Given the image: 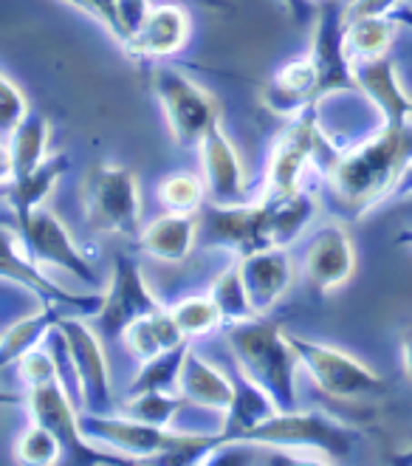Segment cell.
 <instances>
[{
    "mask_svg": "<svg viewBox=\"0 0 412 466\" xmlns=\"http://www.w3.org/2000/svg\"><path fill=\"white\" fill-rule=\"evenodd\" d=\"M412 164V125L384 122L359 147L327 164L334 201L347 215H362L393 198V189Z\"/></svg>",
    "mask_w": 412,
    "mask_h": 466,
    "instance_id": "1",
    "label": "cell"
},
{
    "mask_svg": "<svg viewBox=\"0 0 412 466\" xmlns=\"http://www.w3.org/2000/svg\"><path fill=\"white\" fill-rule=\"evenodd\" d=\"M224 331L235 365L271 396L280 413L296 410L294 368L299 365V360L286 337V328L260 314L237 325H226Z\"/></svg>",
    "mask_w": 412,
    "mask_h": 466,
    "instance_id": "2",
    "label": "cell"
},
{
    "mask_svg": "<svg viewBox=\"0 0 412 466\" xmlns=\"http://www.w3.org/2000/svg\"><path fill=\"white\" fill-rule=\"evenodd\" d=\"M362 432L353 430L342 421H334L331 416L317 413H277L268 421H263L257 430H252L243 441H252L255 447H271L283 452H314L325 463L350 458L353 447L359 444Z\"/></svg>",
    "mask_w": 412,
    "mask_h": 466,
    "instance_id": "3",
    "label": "cell"
},
{
    "mask_svg": "<svg viewBox=\"0 0 412 466\" xmlns=\"http://www.w3.org/2000/svg\"><path fill=\"white\" fill-rule=\"evenodd\" d=\"M147 71H150V88L161 105L164 122H167L176 145L178 147L201 145L204 136L221 122V107H217L215 96L176 66L156 63L147 66Z\"/></svg>",
    "mask_w": 412,
    "mask_h": 466,
    "instance_id": "4",
    "label": "cell"
},
{
    "mask_svg": "<svg viewBox=\"0 0 412 466\" xmlns=\"http://www.w3.org/2000/svg\"><path fill=\"white\" fill-rule=\"evenodd\" d=\"M85 224L99 235L139 238L142 232V198L139 178L122 164L99 161L88 170L85 189Z\"/></svg>",
    "mask_w": 412,
    "mask_h": 466,
    "instance_id": "5",
    "label": "cell"
},
{
    "mask_svg": "<svg viewBox=\"0 0 412 466\" xmlns=\"http://www.w3.org/2000/svg\"><path fill=\"white\" fill-rule=\"evenodd\" d=\"M299 365L308 370V376L317 381V388L334 399L350 401V399H365V396H378L387 390L384 381L373 368H367L362 360L345 353L342 348L322 345L314 339H306L299 334L286 331Z\"/></svg>",
    "mask_w": 412,
    "mask_h": 466,
    "instance_id": "6",
    "label": "cell"
},
{
    "mask_svg": "<svg viewBox=\"0 0 412 466\" xmlns=\"http://www.w3.org/2000/svg\"><path fill=\"white\" fill-rule=\"evenodd\" d=\"M25 407H29L32 421L43 424L45 430H51L54 435L60 438L63 444V458L68 463H125L119 452H102L96 450L85 432H82L79 424V413L65 393V381L63 376L45 379L40 385L25 388Z\"/></svg>",
    "mask_w": 412,
    "mask_h": 466,
    "instance_id": "7",
    "label": "cell"
},
{
    "mask_svg": "<svg viewBox=\"0 0 412 466\" xmlns=\"http://www.w3.org/2000/svg\"><path fill=\"white\" fill-rule=\"evenodd\" d=\"M57 328L63 331L65 345H68L79 410L91 416L116 413V401L111 390V370H107L102 337L96 334V328L76 317H63Z\"/></svg>",
    "mask_w": 412,
    "mask_h": 466,
    "instance_id": "8",
    "label": "cell"
},
{
    "mask_svg": "<svg viewBox=\"0 0 412 466\" xmlns=\"http://www.w3.org/2000/svg\"><path fill=\"white\" fill-rule=\"evenodd\" d=\"M311 60L317 66L314 102L334 91H359L356 66L347 51V6H339L337 0H327L317 9Z\"/></svg>",
    "mask_w": 412,
    "mask_h": 466,
    "instance_id": "9",
    "label": "cell"
},
{
    "mask_svg": "<svg viewBox=\"0 0 412 466\" xmlns=\"http://www.w3.org/2000/svg\"><path fill=\"white\" fill-rule=\"evenodd\" d=\"M164 309L145 283L142 266L127 255H116L111 289L105 291V306L94 317V328L102 339H122L127 328L153 311Z\"/></svg>",
    "mask_w": 412,
    "mask_h": 466,
    "instance_id": "10",
    "label": "cell"
},
{
    "mask_svg": "<svg viewBox=\"0 0 412 466\" xmlns=\"http://www.w3.org/2000/svg\"><path fill=\"white\" fill-rule=\"evenodd\" d=\"M317 105L302 107L294 116V122L283 130V136L274 142L268 167H266V198H280L291 196L299 189V178L317 158L322 136L317 125Z\"/></svg>",
    "mask_w": 412,
    "mask_h": 466,
    "instance_id": "11",
    "label": "cell"
},
{
    "mask_svg": "<svg viewBox=\"0 0 412 466\" xmlns=\"http://www.w3.org/2000/svg\"><path fill=\"white\" fill-rule=\"evenodd\" d=\"M17 232L37 266H57L82 283H96V268L79 252L71 232L51 209H35L29 218L17 221Z\"/></svg>",
    "mask_w": 412,
    "mask_h": 466,
    "instance_id": "12",
    "label": "cell"
},
{
    "mask_svg": "<svg viewBox=\"0 0 412 466\" xmlns=\"http://www.w3.org/2000/svg\"><path fill=\"white\" fill-rule=\"evenodd\" d=\"M201 235L204 246L212 249H229L237 258L252 255L260 249H271L268 238V215L266 204H235V207H221V204H206L201 207Z\"/></svg>",
    "mask_w": 412,
    "mask_h": 466,
    "instance_id": "13",
    "label": "cell"
},
{
    "mask_svg": "<svg viewBox=\"0 0 412 466\" xmlns=\"http://www.w3.org/2000/svg\"><path fill=\"white\" fill-rule=\"evenodd\" d=\"M79 424L88 441H99L125 458L153 461V463H158L161 455L170 452L178 435L170 432L167 427H153L125 413H105V416L79 413Z\"/></svg>",
    "mask_w": 412,
    "mask_h": 466,
    "instance_id": "14",
    "label": "cell"
},
{
    "mask_svg": "<svg viewBox=\"0 0 412 466\" xmlns=\"http://www.w3.org/2000/svg\"><path fill=\"white\" fill-rule=\"evenodd\" d=\"M302 271L311 294H331L353 278L356 249L342 224H325L311 235L302 255Z\"/></svg>",
    "mask_w": 412,
    "mask_h": 466,
    "instance_id": "15",
    "label": "cell"
},
{
    "mask_svg": "<svg viewBox=\"0 0 412 466\" xmlns=\"http://www.w3.org/2000/svg\"><path fill=\"white\" fill-rule=\"evenodd\" d=\"M4 278L15 280L29 289L40 303H51L60 309H74L76 314L96 317L105 306V294H74L68 289H60L57 283L45 280L40 266L29 258L25 246L20 240V232L6 229V258H4Z\"/></svg>",
    "mask_w": 412,
    "mask_h": 466,
    "instance_id": "16",
    "label": "cell"
},
{
    "mask_svg": "<svg viewBox=\"0 0 412 466\" xmlns=\"http://www.w3.org/2000/svg\"><path fill=\"white\" fill-rule=\"evenodd\" d=\"M192 37V17L178 4H156L142 32L127 43V54L142 66L164 63L178 54Z\"/></svg>",
    "mask_w": 412,
    "mask_h": 466,
    "instance_id": "17",
    "label": "cell"
},
{
    "mask_svg": "<svg viewBox=\"0 0 412 466\" xmlns=\"http://www.w3.org/2000/svg\"><path fill=\"white\" fill-rule=\"evenodd\" d=\"M201 161L206 173V198L221 207L246 204L249 193H246V173L243 161L232 145V139L224 133L221 122H217L201 142Z\"/></svg>",
    "mask_w": 412,
    "mask_h": 466,
    "instance_id": "18",
    "label": "cell"
},
{
    "mask_svg": "<svg viewBox=\"0 0 412 466\" xmlns=\"http://www.w3.org/2000/svg\"><path fill=\"white\" fill-rule=\"evenodd\" d=\"M237 263H240L246 291H249V299L257 314L271 311L294 283V266L283 246H271V249L243 255L237 258Z\"/></svg>",
    "mask_w": 412,
    "mask_h": 466,
    "instance_id": "19",
    "label": "cell"
},
{
    "mask_svg": "<svg viewBox=\"0 0 412 466\" xmlns=\"http://www.w3.org/2000/svg\"><path fill=\"white\" fill-rule=\"evenodd\" d=\"M201 232V218L186 212H167L156 218L150 227H145L136 238L139 252L164 260V263H181L196 249Z\"/></svg>",
    "mask_w": 412,
    "mask_h": 466,
    "instance_id": "20",
    "label": "cell"
},
{
    "mask_svg": "<svg viewBox=\"0 0 412 466\" xmlns=\"http://www.w3.org/2000/svg\"><path fill=\"white\" fill-rule=\"evenodd\" d=\"M178 393L206 413L226 416L235 401V379H226L215 365H209L198 350L192 348L186 353V362L181 370V385Z\"/></svg>",
    "mask_w": 412,
    "mask_h": 466,
    "instance_id": "21",
    "label": "cell"
},
{
    "mask_svg": "<svg viewBox=\"0 0 412 466\" xmlns=\"http://www.w3.org/2000/svg\"><path fill=\"white\" fill-rule=\"evenodd\" d=\"M356 66V79H359V91L373 99V105L381 111L384 122L393 125H404L409 122V96L401 91L398 76H396V66L393 60L384 54V57L376 60H362L353 63Z\"/></svg>",
    "mask_w": 412,
    "mask_h": 466,
    "instance_id": "22",
    "label": "cell"
},
{
    "mask_svg": "<svg viewBox=\"0 0 412 466\" xmlns=\"http://www.w3.org/2000/svg\"><path fill=\"white\" fill-rule=\"evenodd\" d=\"M314 91H317V66L311 60V54H306V57L288 60L286 66L274 71L266 91V105L274 114L296 116L302 107L317 105Z\"/></svg>",
    "mask_w": 412,
    "mask_h": 466,
    "instance_id": "23",
    "label": "cell"
},
{
    "mask_svg": "<svg viewBox=\"0 0 412 466\" xmlns=\"http://www.w3.org/2000/svg\"><path fill=\"white\" fill-rule=\"evenodd\" d=\"M48 139H51V127H48V119H43L40 114H29L12 133H6L4 184L37 170L48 158Z\"/></svg>",
    "mask_w": 412,
    "mask_h": 466,
    "instance_id": "24",
    "label": "cell"
},
{
    "mask_svg": "<svg viewBox=\"0 0 412 466\" xmlns=\"http://www.w3.org/2000/svg\"><path fill=\"white\" fill-rule=\"evenodd\" d=\"M232 379H235V401L229 407V413L224 416L226 419L224 432L232 438V441H243L252 430H257L271 416H277L280 410L271 401V396L260 385H255L240 368H235Z\"/></svg>",
    "mask_w": 412,
    "mask_h": 466,
    "instance_id": "25",
    "label": "cell"
},
{
    "mask_svg": "<svg viewBox=\"0 0 412 466\" xmlns=\"http://www.w3.org/2000/svg\"><path fill=\"white\" fill-rule=\"evenodd\" d=\"M122 342L130 350L133 360L147 362V360H153V356L186 342V337L181 334V328L173 319L170 309H158V311H153V314H147L142 319H136L125 331Z\"/></svg>",
    "mask_w": 412,
    "mask_h": 466,
    "instance_id": "26",
    "label": "cell"
},
{
    "mask_svg": "<svg viewBox=\"0 0 412 466\" xmlns=\"http://www.w3.org/2000/svg\"><path fill=\"white\" fill-rule=\"evenodd\" d=\"M68 164L71 161L65 153L48 156L37 170L6 184V198L17 215V221H23V218H29L35 209H40V204L51 196V189L57 187V181L65 176Z\"/></svg>",
    "mask_w": 412,
    "mask_h": 466,
    "instance_id": "27",
    "label": "cell"
},
{
    "mask_svg": "<svg viewBox=\"0 0 412 466\" xmlns=\"http://www.w3.org/2000/svg\"><path fill=\"white\" fill-rule=\"evenodd\" d=\"M266 215H268V238L271 246H286L294 243L302 232L308 229V224L314 221L317 212V201L306 189H296L291 196H280V198H266Z\"/></svg>",
    "mask_w": 412,
    "mask_h": 466,
    "instance_id": "28",
    "label": "cell"
},
{
    "mask_svg": "<svg viewBox=\"0 0 412 466\" xmlns=\"http://www.w3.org/2000/svg\"><path fill=\"white\" fill-rule=\"evenodd\" d=\"M60 319H63L60 306L43 303V309L37 314L15 322L9 331L4 334V345H0V362H4V368L20 362L25 353L37 350L51 337L54 328L60 325Z\"/></svg>",
    "mask_w": 412,
    "mask_h": 466,
    "instance_id": "29",
    "label": "cell"
},
{
    "mask_svg": "<svg viewBox=\"0 0 412 466\" xmlns=\"http://www.w3.org/2000/svg\"><path fill=\"white\" fill-rule=\"evenodd\" d=\"M398 25L401 23L393 15H365L347 20V51L353 63L384 57L398 35Z\"/></svg>",
    "mask_w": 412,
    "mask_h": 466,
    "instance_id": "30",
    "label": "cell"
},
{
    "mask_svg": "<svg viewBox=\"0 0 412 466\" xmlns=\"http://www.w3.org/2000/svg\"><path fill=\"white\" fill-rule=\"evenodd\" d=\"M192 350V342H181L170 350H164L153 360L142 362V370L130 381L127 396H139V393H178L181 385V370L186 362V353Z\"/></svg>",
    "mask_w": 412,
    "mask_h": 466,
    "instance_id": "31",
    "label": "cell"
},
{
    "mask_svg": "<svg viewBox=\"0 0 412 466\" xmlns=\"http://www.w3.org/2000/svg\"><path fill=\"white\" fill-rule=\"evenodd\" d=\"M209 297L215 299L217 311L224 317V328L226 325H237L252 317H260L249 299V291H246L243 274H240V263L235 260L232 266H226L221 274L215 278V283L209 286Z\"/></svg>",
    "mask_w": 412,
    "mask_h": 466,
    "instance_id": "32",
    "label": "cell"
},
{
    "mask_svg": "<svg viewBox=\"0 0 412 466\" xmlns=\"http://www.w3.org/2000/svg\"><path fill=\"white\" fill-rule=\"evenodd\" d=\"M173 319L178 322L181 334L186 339H201L209 337L217 328H224V317L217 311L215 299L209 294H196V297H184L170 309Z\"/></svg>",
    "mask_w": 412,
    "mask_h": 466,
    "instance_id": "33",
    "label": "cell"
},
{
    "mask_svg": "<svg viewBox=\"0 0 412 466\" xmlns=\"http://www.w3.org/2000/svg\"><path fill=\"white\" fill-rule=\"evenodd\" d=\"M186 404L181 393H139L125 399L122 413L153 427H170Z\"/></svg>",
    "mask_w": 412,
    "mask_h": 466,
    "instance_id": "34",
    "label": "cell"
},
{
    "mask_svg": "<svg viewBox=\"0 0 412 466\" xmlns=\"http://www.w3.org/2000/svg\"><path fill=\"white\" fill-rule=\"evenodd\" d=\"M206 184L192 173H170L158 181V201L167 212L198 215L204 207Z\"/></svg>",
    "mask_w": 412,
    "mask_h": 466,
    "instance_id": "35",
    "label": "cell"
},
{
    "mask_svg": "<svg viewBox=\"0 0 412 466\" xmlns=\"http://www.w3.org/2000/svg\"><path fill=\"white\" fill-rule=\"evenodd\" d=\"M15 458L20 463H32V466H51V463H57L63 458V444L51 430L32 421L17 438Z\"/></svg>",
    "mask_w": 412,
    "mask_h": 466,
    "instance_id": "36",
    "label": "cell"
},
{
    "mask_svg": "<svg viewBox=\"0 0 412 466\" xmlns=\"http://www.w3.org/2000/svg\"><path fill=\"white\" fill-rule=\"evenodd\" d=\"M25 116H29L25 94L15 86L9 74H4L0 76V119H4V133H12Z\"/></svg>",
    "mask_w": 412,
    "mask_h": 466,
    "instance_id": "37",
    "label": "cell"
},
{
    "mask_svg": "<svg viewBox=\"0 0 412 466\" xmlns=\"http://www.w3.org/2000/svg\"><path fill=\"white\" fill-rule=\"evenodd\" d=\"M150 12H153L150 0H119L116 15H119V29H122V40H119L122 48H127V43L142 32Z\"/></svg>",
    "mask_w": 412,
    "mask_h": 466,
    "instance_id": "38",
    "label": "cell"
},
{
    "mask_svg": "<svg viewBox=\"0 0 412 466\" xmlns=\"http://www.w3.org/2000/svg\"><path fill=\"white\" fill-rule=\"evenodd\" d=\"M91 9H94V20H99L111 37L119 43L122 40V29H119V15H116V4L119 0H88Z\"/></svg>",
    "mask_w": 412,
    "mask_h": 466,
    "instance_id": "39",
    "label": "cell"
},
{
    "mask_svg": "<svg viewBox=\"0 0 412 466\" xmlns=\"http://www.w3.org/2000/svg\"><path fill=\"white\" fill-rule=\"evenodd\" d=\"M401 6V0H353L347 6V20L365 17V15H390Z\"/></svg>",
    "mask_w": 412,
    "mask_h": 466,
    "instance_id": "40",
    "label": "cell"
},
{
    "mask_svg": "<svg viewBox=\"0 0 412 466\" xmlns=\"http://www.w3.org/2000/svg\"><path fill=\"white\" fill-rule=\"evenodd\" d=\"M401 362H404V373L412 381V325L401 334Z\"/></svg>",
    "mask_w": 412,
    "mask_h": 466,
    "instance_id": "41",
    "label": "cell"
},
{
    "mask_svg": "<svg viewBox=\"0 0 412 466\" xmlns=\"http://www.w3.org/2000/svg\"><path fill=\"white\" fill-rule=\"evenodd\" d=\"M407 198H412V164L404 170V176H401V181L396 184V189H393V198L390 201H407Z\"/></svg>",
    "mask_w": 412,
    "mask_h": 466,
    "instance_id": "42",
    "label": "cell"
},
{
    "mask_svg": "<svg viewBox=\"0 0 412 466\" xmlns=\"http://www.w3.org/2000/svg\"><path fill=\"white\" fill-rule=\"evenodd\" d=\"M390 15H393L401 25H407V29L412 32V6H398V9H393Z\"/></svg>",
    "mask_w": 412,
    "mask_h": 466,
    "instance_id": "43",
    "label": "cell"
},
{
    "mask_svg": "<svg viewBox=\"0 0 412 466\" xmlns=\"http://www.w3.org/2000/svg\"><path fill=\"white\" fill-rule=\"evenodd\" d=\"M198 4H204L206 9H215V12H232L235 9L232 0H198Z\"/></svg>",
    "mask_w": 412,
    "mask_h": 466,
    "instance_id": "44",
    "label": "cell"
},
{
    "mask_svg": "<svg viewBox=\"0 0 412 466\" xmlns=\"http://www.w3.org/2000/svg\"><path fill=\"white\" fill-rule=\"evenodd\" d=\"M63 4H68V6H74V9H79V12H85V15L94 17V9H91L88 0H63Z\"/></svg>",
    "mask_w": 412,
    "mask_h": 466,
    "instance_id": "45",
    "label": "cell"
},
{
    "mask_svg": "<svg viewBox=\"0 0 412 466\" xmlns=\"http://www.w3.org/2000/svg\"><path fill=\"white\" fill-rule=\"evenodd\" d=\"M396 246H412V229H404L396 235Z\"/></svg>",
    "mask_w": 412,
    "mask_h": 466,
    "instance_id": "46",
    "label": "cell"
},
{
    "mask_svg": "<svg viewBox=\"0 0 412 466\" xmlns=\"http://www.w3.org/2000/svg\"><path fill=\"white\" fill-rule=\"evenodd\" d=\"M409 116H412V102H409Z\"/></svg>",
    "mask_w": 412,
    "mask_h": 466,
    "instance_id": "47",
    "label": "cell"
},
{
    "mask_svg": "<svg viewBox=\"0 0 412 466\" xmlns=\"http://www.w3.org/2000/svg\"><path fill=\"white\" fill-rule=\"evenodd\" d=\"M409 207H412V198H409Z\"/></svg>",
    "mask_w": 412,
    "mask_h": 466,
    "instance_id": "48",
    "label": "cell"
},
{
    "mask_svg": "<svg viewBox=\"0 0 412 466\" xmlns=\"http://www.w3.org/2000/svg\"><path fill=\"white\" fill-rule=\"evenodd\" d=\"M308 4H314V0H308Z\"/></svg>",
    "mask_w": 412,
    "mask_h": 466,
    "instance_id": "49",
    "label": "cell"
}]
</instances>
